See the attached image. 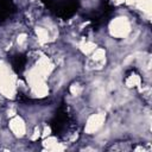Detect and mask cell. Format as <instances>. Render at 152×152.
<instances>
[{
  "mask_svg": "<svg viewBox=\"0 0 152 152\" xmlns=\"http://www.w3.org/2000/svg\"><path fill=\"white\" fill-rule=\"evenodd\" d=\"M72 124H74V121L70 118V115L68 114L66 109L64 107H61L57 110V114L55 115V118L51 122L52 132L57 137H63L65 134H70Z\"/></svg>",
  "mask_w": 152,
  "mask_h": 152,
  "instance_id": "obj_1",
  "label": "cell"
},
{
  "mask_svg": "<svg viewBox=\"0 0 152 152\" xmlns=\"http://www.w3.org/2000/svg\"><path fill=\"white\" fill-rule=\"evenodd\" d=\"M43 2L49 6L57 15L63 18L72 15L78 6L77 0H43Z\"/></svg>",
  "mask_w": 152,
  "mask_h": 152,
  "instance_id": "obj_2",
  "label": "cell"
},
{
  "mask_svg": "<svg viewBox=\"0 0 152 152\" xmlns=\"http://www.w3.org/2000/svg\"><path fill=\"white\" fill-rule=\"evenodd\" d=\"M14 12V5L11 0H0V21L7 19Z\"/></svg>",
  "mask_w": 152,
  "mask_h": 152,
  "instance_id": "obj_3",
  "label": "cell"
},
{
  "mask_svg": "<svg viewBox=\"0 0 152 152\" xmlns=\"http://www.w3.org/2000/svg\"><path fill=\"white\" fill-rule=\"evenodd\" d=\"M25 64H26V58L23 56V55H17L13 57L12 59V65H13V69L19 74L24 69H25Z\"/></svg>",
  "mask_w": 152,
  "mask_h": 152,
  "instance_id": "obj_4",
  "label": "cell"
}]
</instances>
